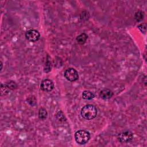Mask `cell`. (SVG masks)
I'll use <instances>...</instances> for the list:
<instances>
[{
	"label": "cell",
	"mask_w": 147,
	"mask_h": 147,
	"mask_svg": "<svg viewBox=\"0 0 147 147\" xmlns=\"http://www.w3.org/2000/svg\"><path fill=\"white\" fill-rule=\"evenodd\" d=\"M81 115L83 118L87 120H91L95 118L97 115V109L92 105H87L81 110Z\"/></svg>",
	"instance_id": "6da1fadb"
},
{
	"label": "cell",
	"mask_w": 147,
	"mask_h": 147,
	"mask_svg": "<svg viewBox=\"0 0 147 147\" xmlns=\"http://www.w3.org/2000/svg\"><path fill=\"white\" fill-rule=\"evenodd\" d=\"M90 138V134L88 131L80 130L77 131L75 134V139L77 143L83 145L88 142Z\"/></svg>",
	"instance_id": "7a4b0ae2"
},
{
	"label": "cell",
	"mask_w": 147,
	"mask_h": 147,
	"mask_svg": "<svg viewBox=\"0 0 147 147\" xmlns=\"http://www.w3.org/2000/svg\"><path fill=\"white\" fill-rule=\"evenodd\" d=\"M64 76L67 80L70 82L76 81L79 78L78 72L73 68H69L66 69L64 72Z\"/></svg>",
	"instance_id": "3957f363"
},
{
	"label": "cell",
	"mask_w": 147,
	"mask_h": 147,
	"mask_svg": "<svg viewBox=\"0 0 147 147\" xmlns=\"http://www.w3.org/2000/svg\"><path fill=\"white\" fill-rule=\"evenodd\" d=\"M118 139L122 143L129 142L133 139V134L130 131H125L118 134Z\"/></svg>",
	"instance_id": "277c9868"
},
{
	"label": "cell",
	"mask_w": 147,
	"mask_h": 147,
	"mask_svg": "<svg viewBox=\"0 0 147 147\" xmlns=\"http://www.w3.org/2000/svg\"><path fill=\"white\" fill-rule=\"evenodd\" d=\"M40 36L39 32L34 29L29 30L25 33L26 38L31 42L37 41L40 38Z\"/></svg>",
	"instance_id": "5b68a950"
},
{
	"label": "cell",
	"mask_w": 147,
	"mask_h": 147,
	"mask_svg": "<svg viewBox=\"0 0 147 147\" xmlns=\"http://www.w3.org/2000/svg\"><path fill=\"white\" fill-rule=\"evenodd\" d=\"M40 87L42 91L49 92L53 89L54 83L51 79H46L41 82Z\"/></svg>",
	"instance_id": "8992f818"
},
{
	"label": "cell",
	"mask_w": 147,
	"mask_h": 147,
	"mask_svg": "<svg viewBox=\"0 0 147 147\" xmlns=\"http://www.w3.org/2000/svg\"><path fill=\"white\" fill-rule=\"evenodd\" d=\"M113 95V92H112L111 90L108 88H105L102 90L100 93H99V96L100 97L105 100L109 99H110Z\"/></svg>",
	"instance_id": "52a82bcc"
},
{
	"label": "cell",
	"mask_w": 147,
	"mask_h": 147,
	"mask_svg": "<svg viewBox=\"0 0 147 147\" xmlns=\"http://www.w3.org/2000/svg\"><path fill=\"white\" fill-rule=\"evenodd\" d=\"M87 38H88L87 34H86L85 33H81L80 35H79L76 37V40L78 43L80 44H84L86 42Z\"/></svg>",
	"instance_id": "ba28073f"
},
{
	"label": "cell",
	"mask_w": 147,
	"mask_h": 147,
	"mask_svg": "<svg viewBox=\"0 0 147 147\" xmlns=\"http://www.w3.org/2000/svg\"><path fill=\"white\" fill-rule=\"evenodd\" d=\"M82 96H83V98H84V99L91 100L94 98L95 95L92 92L86 90V91H84L83 92Z\"/></svg>",
	"instance_id": "9c48e42d"
},
{
	"label": "cell",
	"mask_w": 147,
	"mask_h": 147,
	"mask_svg": "<svg viewBox=\"0 0 147 147\" xmlns=\"http://www.w3.org/2000/svg\"><path fill=\"white\" fill-rule=\"evenodd\" d=\"M47 111H46V110L44 108H40L39 109V111H38V117L40 119L44 120L47 117Z\"/></svg>",
	"instance_id": "30bf717a"
},
{
	"label": "cell",
	"mask_w": 147,
	"mask_h": 147,
	"mask_svg": "<svg viewBox=\"0 0 147 147\" xmlns=\"http://www.w3.org/2000/svg\"><path fill=\"white\" fill-rule=\"evenodd\" d=\"M144 13L141 11H139L138 12H137L135 14V20L137 21H141L143 20V18H144Z\"/></svg>",
	"instance_id": "8fae6325"
},
{
	"label": "cell",
	"mask_w": 147,
	"mask_h": 147,
	"mask_svg": "<svg viewBox=\"0 0 147 147\" xmlns=\"http://www.w3.org/2000/svg\"><path fill=\"white\" fill-rule=\"evenodd\" d=\"M51 70V62L49 59H47V61L45 63V68H44V72H48Z\"/></svg>",
	"instance_id": "7c38bea8"
},
{
	"label": "cell",
	"mask_w": 147,
	"mask_h": 147,
	"mask_svg": "<svg viewBox=\"0 0 147 147\" xmlns=\"http://www.w3.org/2000/svg\"><path fill=\"white\" fill-rule=\"evenodd\" d=\"M138 29L141 30V32L142 33H145L146 30V25L145 23L144 24H141L138 26Z\"/></svg>",
	"instance_id": "4fadbf2b"
},
{
	"label": "cell",
	"mask_w": 147,
	"mask_h": 147,
	"mask_svg": "<svg viewBox=\"0 0 147 147\" xmlns=\"http://www.w3.org/2000/svg\"><path fill=\"white\" fill-rule=\"evenodd\" d=\"M57 117L59 119V120L61 121H64L66 120L64 115L61 111H59L58 113L57 114Z\"/></svg>",
	"instance_id": "5bb4252c"
}]
</instances>
